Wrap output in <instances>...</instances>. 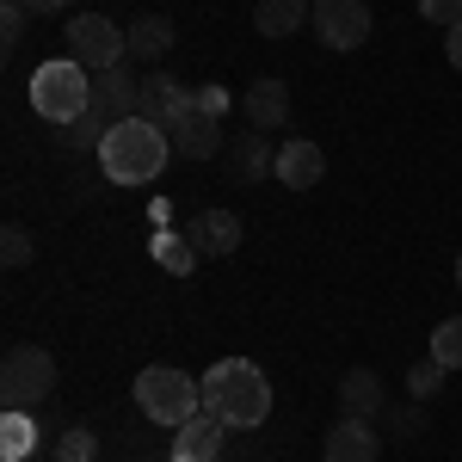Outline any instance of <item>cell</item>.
Listing matches in <instances>:
<instances>
[{"label":"cell","mask_w":462,"mask_h":462,"mask_svg":"<svg viewBox=\"0 0 462 462\" xmlns=\"http://www.w3.org/2000/svg\"><path fill=\"white\" fill-rule=\"evenodd\" d=\"M204 413H216L222 426H265V413H272V383H265V370L253 364V357H222L210 364L204 376Z\"/></svg>","instance_id":"6da1fadb"},{"label":"cell","mask_w":462,"mask_h":462,"mask_svg":"<svg viewBox=\"0 0 462 462\" xmlns=\"http://www.w3.org/2000/svg\"><path fill=\"white\" fill-rule=\"evenodd\" d=\"M167 161H173V136L143 124V117L111 124V136L99 143V167H106L111 185H154Z\"/></svg>","instance_id":"7a4b0ae2"},{"label":"cell","mask_w":462,"mask_h":462,"mask_svg":"<svg viewBox=\"0 0 462 462\" xmlns=\"http://www.w3.org/2000/svg\"><path fill=\"white\" fill-rule=\"evenodd\" d=\"M136 407H143V420L179 431L185 420L204 413V383H191L185 370H173V364H148L143 376H136Z\"/></svg>","instance_id":"3957f363"},{"label":"cell","mask_w":462,"mask_h":462,"mask_svg":"<svg viewBox=\"0 0 462 462\" xmlns=\"http://www.w3.org/2000/svg\"><path fill=\"white\" fill-rule=\"evenodd\" d=\"M32 106H37V117H50V124H74L80 111H93V74L80 69L74 56L37 62V74H32Z\"/></svg>","instance_id":"277c9868"},{"label":"cell","mask_w":462,"mask_h":462,"mask_svg":"<svg viewBox=\"0 0 462 462\" xmlns=\"http://www.w3.org/2000/svg\"><path fill=\"white\" fill-rule=\"evenodd\" d=\"M50 394H56V357L43 352V346H13L6 364H0V401L13 413H32Z\"/></svg>","instance_id":"5b68a950"},{"label":"cell","mask_w":462,"mask_h":462,"mask_svg":"<svg viewBox=\"0 0 462 462\" xmlns=\"http://www.w3.org/2000/svg\"><path fill=\"white\" fill-rule=\"evenodd\" d=\"M62 43H69V56L87 74H106V69H117V62L130 56V32H124V25H111L106 13H80V19H69Z\"/></svg>","instance_id":"8992f818"},{"label":"cell","mask_w":462,"mask_h":462,"mask_svg":"<svg viewBox=\"0 0 462 462\" xmlns=\"http://www.w3.org/2000/svg\"><path fill=\"white\" fill-rule=\"evenodd\" d=\"M167 136H173V154H185V161H216L222 154V93H198V106Z\"/></svg>","instance_id":"52a82bcc"},{"label":"cell","mask_w":462,"mask_h":462,"mask_svg":"<svg viewBox=\"0 0 462 462\" xmlns=\"http://www.w3.org/2000/svg\"><path fill=\"white\" fill-rule=\"evenodd\" d=\"M191 106H198V93H191L185 80H173V74H143V93H136V117H143V124L173 130Z\"/></svg>","instance_id":"ba28073f"},{"label":"cell","mask_w":462,"mask_h":462,"mask_svg":"<svg viewBox=\"0 0 462 462\" xmlns=\"http://www.w3.org/2000/svg\"><path fill=\"white\" fill-rule=\"evenodd\" d=\"M309 25L320 32L327 50H357L370 37V6L364 0H315V19Z\"/></svg>","instance_id":"9c48e42d"},{"label":"cell","mask_w":462,"mask_h":462,"mask_svg":"<svg viewBox=\"0 0 462 462\" xmlns=\"http://www.w3.org/2000/svg\"><path fill=\"white\" fill-rule=\"evenodd\" d=\"M185 241L198 247V259H228L241 247V216L235 210H198L185 222Z\"/></svg>","instance_id":"30bf717a"},{"label":"cell","mask_w":462,"mask_h":462,"mask_svg":"<svg viewBox=\"0 0 462 462\" xmlns=\"http://www.w3.org/2000/svg\"><path fill=\"white\" fill-rule=\"evenodd\" d=\"M278 185L284 191H309V185H320V173H327V148L309 143V136H290L284 148H278Z\"/></svg>","instance_id":"8fae6325"},{"label":"cell","mask_w":462,"mask_h":462,"mask_svg":"<svg viewBox=\"0 0 462 462\" xmlns=\"http://www.w3.org/2000/svg\"><path fill=\"white\" fill-rule=\"evenodd\" d=\"M383 457V431H370V420L339 413V426L327 431V462H376Z\"/></svg>","instance_id":"7c38bea8"},{"label":"cell","mask_w":462,"mask_h":462,"mask_svg":"<svg viewBox=\"0 0 462 462\" xmlns=\"http://www.w3.org/2000/svg\"><path fill=\"white\" fill-rule=\"evenodd\" d=\"M241 111H247L253 130H284V124H290V87L278 80V74H265V80H253V87H247Z\"/></svg>","instance_id":"4fadbf2b"},{"label":"cell","mask_w":462,"mask_h":462,"mask_svg":"<svg viewBox=\"0 0 462 462\" xmlns=\"http://www.w3.org/2000/svg\"><path fill=\"white\" fill-rule=\"evenodd\" d=\"M222 420L216 413H198V420H185V426L173 431V457L167 462H216L222 457Z\"/></svg>","instance_id":"5bb4252c"},{"label":"cell","mask_w":462,"mask_h":462,"mask_svg":"<svg viewBox=\"0 0 462 462\" xmlns=\"http://www.w3.org/2000/svg\"><path fill=\"white\" fill-rule=\"evenodd\" d=\"M136 93H143V80L124 69H106V74H93V106L106 111L111 124H124V117H136Z\"/></svg>","instance_id":"9a60e30c"},{"label":"cell","mask_w":462,"mask_h":462,"mask_svg":"<svg viewBox=\"0 0 462 462\" xmlns=\"http://www.w3.org/2000/svg\"><path fill=\"white\" fill-rule=\"evenodd\" d=\"M315 19V0H259L253 6V32L272 37V43H284L290 32H302Z\"/></svg>","instance_id":"2e32d148"},{"label":"cell","mask_w":462,"mask_h":462,"mask_svg":"<svg viewBox=\"0 0 462 462\" xmlns=\"http://www.w3.org/2000/svg\"><path fill=\"white\" fill-rule=\"evenodd\" d=\"M383 407H389V401H383V376H376V370L357 364V370L339 376V413H352V420H376Z\"/></svg>","instance_id":"e0dca14e"},{"label":"cell","mask_w":462,"mask_h":462,"mask_svg":"<svg viewBox=\"0 0 462 462\" xmlns=\"http://www.w3.org/2000/svg\"><path fill=\"white\" fill-rule=\"evenodd\" d=\"M173 19H167V13H143V19H136V25H130V56H136V62H161V56H167V50H173Z\"/></svg>","instance_id":"ac0fdd59"},{"label":"cell","mask_w":462,"mask_h":462,"mask_svg":"<svg viewBox=\"0 0 462 462\" xmlns=\"http://www.w3.org/2000/svg\"><path fill=\"white\" fill-rule=\"evenodd\" d=\"M272 167H278V154H272V143H265V136H235V179L259 185Z\"/></svg>","instance_id":"d6986e66"},{"label":"cell","mask_w":462,"mask_h":462,"mask_svg":"<svg viewBox=\"0 0 462 462\" xmlns=\"http://www.w3.org/2000/svg\"><path fill=\"white\" fill-rule=\"evenodd\" d=\"M32 444H37V420L6 407V420H0V457H6V462H25V457H32Z\"/></svg>","instance_id":"ffe728a7"},{"label":"cell","mask_w":462,"mask_h":462,"mask_svg":"<svg viewBox=\"0 0 462 462\" xmlns=\"http://www.w3.org/2000/svg\"><path fill=\"white\" fill-rule=\"evenodd\" d=\"M106 136H111V117H106L99 106H93V111H80L74 124H62V143H69V148H99Z\"/></svg>","instance_id":"44dd1931"},{"label":"cell","mask_w":462,"mask_h":462,"mask_svg":"<svg viewBox=\"0 0 462 462\" xmlns=\"http://www.w3.org/2000/svg\"><path fill=\"white\" fill-rule=\"evenodd\" d=\"M431 357H438L444 370H462V315L438 320V333H431Z\"/></svg>","instance_id":"7402d4cb"},{"label":"cell","mask_w":462,"mask_h":462,"mask_svg":"<svg viewBox=\"0 0 462 462\" xmlns=\"http://www.w3.org/2000/svg\"><path fill=\"white\" fill-rule=\"evenodd\" d=\"M444 376H450V370H444L438 357H420V364L407 370V394H413V401H438V389H444Z\"/></svg>","instance_id":"603a6c76"},{"label":"cell","mask_w":462,"mask_h":462,"mask_svg":"<svg viewBox=\"0 0 462 462\" xmlns=\"http://www.w3.org/2000/svg\"><path fill=\"white\" fill-rule=\"evenodd\" d=\"M93 457H99V438L87 426H69L56 438V462H93Z\"/></svg>","instance_id":"cb8c5ba5"},{"label":"cell","mask_w":462,"mask_h":462,"mask_svg":"<svg viewBox=\"0 0 462 462\" xmlns=\"http://www.w3.org/2000/svg\"><path fill=\"white\" fill-rule=\"evenodd\" d=\"M426 401H407V407H383V426H389V438H420L426 431V413H420Z\"/></svg>","instance_id":"d4e9b609"},{"label":"cell","mask_w":462,"mask_h":462,"mask_svg":"<svg viewBox=\"0 0 462 462\" xmlns=\"http://www.w3.org/2000/svg\"><path fill=\"white\" fill-rule=\"evenodd\" d=\"M154 259H161L167 272H191V265H198V247H191V241H173V235H161V241H154Z\"/></svg>","instance_id":"484cf974"},{"label":"cell","mask_w":462,"mask_h":462,"mask_svg":"<svg viewBox=\"0 0 462 462\" xmlns=\"http://www.w3.org/2000/svg\"><path fill=\"white\" fill-rule=\"evenodd\" d=\"M0 259H6L13 272H19V265H32V235H25L19 222H6V228H0Z\"/></svg>","instance_id":"4316f807"},{"label":"cell","mask_w":462,"mask_h":462,"mask_svg":"<svg viewBox=\"0 0 462 462\" xmlns=\"http://www.w3.org/2000/svg\"><path fill=\"white\" fill-rule=\"evenodd\" d=\"M25 19H32V13H25L19 0H6V6H0V43H6V50L25 37Z\"/></svg>","instance_id":"83f0119b"},{"label":"cell","mask_w":462,"mask_h":462,"mask_svg":"<svg viewBox=\"0 0 462 462\" xmlns=\"http://www.w3.org/2000/svg\"><path fill=\"white\" fill-rule=\"evenodd\" d=\"M420 13H426L431 25H444V32L462 25V0H420Z\"/></svg>","instance_id":"f1b7e54d"},{"label":"cell","mask_w":462,"mask_h":462,"mask_svg":"<svg viewBox=\"0 0 462 462\" xmlns=\"http://www.w3.org/2000/svg\"><path fill=\"white\" fill-rule=\"evenodd\" d=\"M19 6H25V13H37V19H50V13H62L69 0H19Z\"/></svg>","instance_id":"f546056e"},{"label":"cell","mask_w":462,"mask_h":462,"mask_svg":"<svg viewBox=\"0 0 462 462\" xmlns=\"http://www.w3.org/2000/svg\"><path fill=\"white\" fill-rule=\"evenodd\" d=\"M444 50H450V62L462 69V25H450V37H444Z\"/></svg>","instance_id":"4dcf8cb0"},{"label":"cell","mask_w":462,"mask_h":462,"mask_svg":"<svg viewBox=\"0 0 462 462\" xmlns=\"http://www.w3.org/2000/svg\"><path fill=\"white\" fill-rule=\"evenodd\" d=\"M457 290H462V253H457Z\"/></svg>","instance_id":"1f68e13d"}]
</instances>
